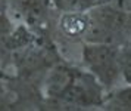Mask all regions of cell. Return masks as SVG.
Segmentation results:
<instances>
[{"label":"cell","instance_id":"1","mask_svg":"<svg viewBox=\"0 0 131 111\" xmlns=\"http://www.w3.org/2000/svg\"><path fill=\"white\" fill-rule=\"evenodd\" d=\"M62 27L69 34H77V33H81L85 28V22H84V19L80 18V16L68 15L62 19Z\"/></svg>","mask_w":131,"mask_h":111}]
</instances>
